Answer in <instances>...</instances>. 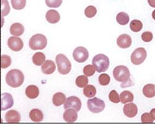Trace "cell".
<instances>
[{"label": "cell", "mask_w": 155, "mask_h": 124, "mask_svg": "<svg viewBox=\"0 0 155 124\" xmlns=\"http://www.w3.org/2000/svg\"><path fill=\"white\" fill-rule=\"evenodd\" d=\"M24 81V76L22 72L17 69H13L8 71L6 77V81L8 86L12 88H18Z\"/></svg>", "instance_id": "6da1fadb"}, {"label": "cell", "mask_w": 155, "mask_h": 124, "mask_svg": "<svg viewBox=\"0 0 155 124\" xmlns=\"http://www.w3.org/2000/svg\"><path fill=\"white\" fill-rule=\"evenodd\" d=\"M92 63L96 71L98 73H102L108 70L110 65V61L106 55L98 54L93 58Z\"/></svg>", "instance_id": "7a4b0ae2"}, {"label": "cell", "mask_w": 155, "mask_h": 124, "mask_svg": "<svg viewBox=\"0 0 155 124\" xmlns=\"http://www.w3.org/2000/svg\"><path fill=\"white\" fill-rule=\"evenodd\" d=\"M114 79L119 82L127 83L130 77V73L128 68L124 65L116 67L113 71Z\"/></svg>", "instance_id": "3957f363"}, {"label": "cell", "mask_w": 155, "mask_h": 124, "mask_svg": "<svg viewBox=\"0 0 155 124\" xmlns=\"http://www.w3.org/2000/svg\"><path fill=\"white\" fill-rule=\"evenodd\" d=\"M56 63L58 72L63 75L68 74L71 70V64L68 58L63 54H58L56 57Z\"/></svg>", "instance_id": "277c9868"}, {"label": "cell", "mask_w": 155, "mask_h": 124, "mask_svg": "<svg viewBox=\"0 0 155 124\" xmlns=\"http://www.w3.org/2000/svg\"><path fill=\"white\" fill-rule=\"evenodd\" d=\"M29 47L33 51L43 50L47 45V39L46 37L42 34H37L34 35L29 41Z\"/></svg>", "instance_id": "5b68a950"}, {"label": "cell", "mask_w": 155, "mask_h": 124, "mask_svg": "<svg viewBox=\"0 0 155 124\" xmlns=\"http://www.w3.org/2000/svg\"><path fill=\"white\" fill-rule=\"evenodd\" d=\"M87 108L94 114H98L105 109V103L101 99L97 97L90 99L87 103Z\"/></svg>", "instance_id": "8992f818"}, {"label": "cell", "mask_w": 155, "mask_h": 124, "mask_svg": "<svg viewBox=\"0 0 155 124\" xmlns=\"http://www.w3.org/2000/svg\"><path fill=\"white\" fill-rule=\"evenodd\" d=\"M147 57L146 50L143 47L135 49L131 55V61L135 65H139L143 63Z\"/></svg>", "instance_id": "52a82bcc"}, {"label": "cell", "mask_w": 155, "mask_h": 124, "mask_svg": "<svg viewBox=\"0 0 155 124\" xmlns=\"http://www.w3.org/2000/svg\"><path fill=\"white\" fill-rule=\"evenodd\" d=\"M73 56L74 60L77 62L84 63L89 57V52L86 48L83 47H78L74 49Z\"/></svg>", "instance_id": "ba28073f"}, {"label": "cell", "mask_w": 155, "mask_h": 124, "mask_svg": "<svg viewBox=\"0 0 155 124\" xmlns=\"http://www.w3.org/2000/svg\"><path fill=\"white\" fill-rule=\"evenodd\" d=\"M64 108L65 109L71 108L79 112L81 108V102L80 99L76 96H71L67 99L64 104Z\"/></svg>", "instance_id": "9c48e42d"}, {"label": "cell", "mask_w": 155, "mask_h": 124, "mask_svg": "<svg viewBox=\"0 0 155 124\" xmlns=\"http://www.w3.org/2000/svg\"><path fill=\"white\" fill-rule=\"evenodd\" d=\"M8 45L11 51L14 52H19L22 49L24 43L21 39L18 37H11L8 41Z\"/></svg>", "instance_id": "30bf717a"}, {"label": "cell", "mask_w": 155, "mask_h": 124, "mask_svg": "<svg viewBox=\"0 0 155 124\" xmlns=\"http://www.w3.org/2000/svg\"><path fill=\"white\" fill-rule=\"evenodd\" d=\"M14 100L12 96L9 93H3L1 99V109L5 110L13 106Z\"/></svg>", "instance_id": "8fae6325"}, {"label": "cell", "mask_w": 155, "mask_h": 124, "mask_svg": "<svg viewBox=\"0 0 155 124\" xmlns=\"http://www.w3.org/2000/svg\"><path fill=\"white\" fill-rule=\"evenodd\" d=\"M132 38L128 34H122L117 39V44L121 48H128L132 45Z\"/></svg>", "instance_id": "7c38bea8"}, {"label": "cell", "mask_w": 155, "mask_h": 124, "mask_svg": "<svg viewBox=\"0 0 155 124\" xmlns=\"http://www.w3.org/2000/svg\"><path fill=\"white\" fill-rule=\"evenodd\" d=\"M123 110L124 114L129 118H133L138 114V107L136 104L132 103L125 104Z\"/></svg>", "instance_id": "4fadbf2b"}, {"label": "cell", "mask_w": 155, "mask_h": 124, "mask_svg": "<svg viewBox=\"0 0 155 124\" xmlns=\"http://www.w3.org/2000/svg\"><path fill=\"white\" fill-rule=\"evenodd\" d=\"M5 120L8 123H18L21 121V116L18 111L10 110L5 115Z\"/></svg>", "instance_id": "5bb4252c"}, {"label": "cell", "mask_w": 155, "mask_h": 124, "mask_svg": "<svg viewBox=\"0 0 155 124\" xmlns=\"http://www.w3.org/2000/svg\"><path fill=\"white\" fill-rule=\"evenodd\" d=\"M63 117L67 122H74L78 119L77 111L74 109H67L64 112Z\"/></svg>", "instance_id": "9a60e30c"}, {"label": "cell", "mask_w": 155, "mask_h": 124, "mask_svg": "<svg viewBox=\"0 0 155 124\" xmlns=\"http://www.w3.org/2000/svg\"><path fill=\"white\" fill-rule=\"evenodd\" d=\"M47 21L50 24H56L59 22L60 16L59 12L54 9H50L47 11L45 15Z\"/></svg>", "instance_id": "2e32d148"}, {"label": "cell", "mask_w": 155, "mask_h": 124, "mask_svg": "<svg viewBox=\"0 0 155 124\" xmlns=\"http://www.w3.org/2000/svg\"><path fill=\"white\" fill-rule=\"evenodd\" d=\"M42 71L45 74H51L56 70V65L54 61L51 60H46L42 66Z\"/></svg>", "instance_id": "e0dca14e"}, {"label": "cell", "mask_w": 155, "mask_h": 124, "mask_svg": "<svg viewBox=\"0 0 155 124\" xmlns=\"http://www.w3.org/2000/svg\"><path fill=\"white\" fill-rule=\"evenodd\" d=\"M25 95L31 99H34L39 95V90L35 85H29L25 89Z\"/></svg>", "instance_id": "ac0fdd59"}, {"label": "cell", "mask_w": 155, "mask_h": 124, "mask_svg": "<svg viewBox=\"0 0 155 124\" xmlns=\"http://www.w3.org/2000/svg\"><path fill=\"white\" fill-rule=\"evenodd\" d=\"M24 32V28L23 25L19 22L14 23L10 28V33L11 35L18 37L21 36Z\"/></svg>", "instance_id": "d6986e66"}, {"label": "cell", "mask_w": 155, "mask_h": 124, "mask_svg": "<svg viewBox=\"0 0 155 124\" xmlns=\"http://www.w3.org/2000/svg\"><path fill=\"white\" fill-rule=\"evenodd\" d=\"M67 100L66 96L63 93L58 92L55 93L52 98V102L55 106L59 107L64 104Z\"/></svg>", "instance_id": "ffe728a7"}, {"label": "cell", "mask_w": 155, "mask_h": 124, "mask_svg": "<svg viewBox=\"0 0 155 124\" xmlns=\"http://www.w3.org/2000/svg\"><path fill=\"white\" fill-rule=\"evenodd\" d=\"M29 117L33 122H39L43 120L44 115L42 112L37 109H34L29 113Z\"/></svg>", "instance_id": "44dd1931"}, {"label": "cell", "mask_w": 155, "mask_h": 124, "mask_svg": "<svg viewBox=\"0 0 155 124\" xmlns=\"http://www.w3.org/2000/svg\"><path fill=\"white\" fill-rule=\"evenodd\" d=\"M143 95L148 98H153L155 96V86L153 84H148L143 88Z\"/></svg>", "instance_id": "7402d4cb"}, {"label": "cell", "mask_w": 155, "mask_h": 124, "mask_svg": "<svg viewBox=\"0 0 155 124\" xmlns=\"http://www.w3.org/2000/svg\"><path fill=\"white\" fill-rule=\"evenodd\" d=\"M120 99L122 104H126L127 103H132L134 99V96L130 91H124L120 94Z\"/></svg>", "instance_id": "603a6c76"}, {"label": "cell", "mask_w": 155, "mask_h": 124, "mask_svg": "<svg viewBox=\"0 0 155 124\" xmlns=\"http://www.w3.org/2000/svg\"><path fill=\"white\" fill-rule=\"evenodd\" d=\"M45 56L42 52H37L32 57V61L34 65L41 66L45 63Z\"/></svg>", "instance_id": "cb8c5ba5"}, {"label": "cell", "mask_w": 155, "mask_h": 124, "mask_svg": "<svg viewBox=\"0 0 155 124\" xmlns=\"http://www.w3.org/2000/svg\"><path fill=\"white\" fill-rule=\"evenodd\" d=\"M116 20L119 24L122 25V26H125L129 22L130 18H129V16L126 12H120L116 16Z\"/></svg>", "instance_id": "d4e9b609"}, {"label": "cell", "mask_w": 155, "mask_h": 124, "mask_svg": "<svg viewBox=\"0 0 155 124\" xmlns=\"http://www.w3.org/2000/svg\"><path fill=\"white\" fill-rule=\"evenodd\" d=\"M83 94L88 98H92L96 94V89L93 85H87L84 88Z\"/></svg>", "instance_id": "484cf974"}, {"label": "cell", "mask_w": 155, "mask_h": 124, "mask_svg": "<svg viewBox=\"0 0 155 124\" xmlns=\"http://www.w3.org/2000/svg\"><path fill=\"white\" fill-rule=\"evenodd\" d=\"M130 28L132 31L134 32H138L143 28V23L139 20L134 19L130 22Z\"/></svg>", "instance_id": "4316f807"}, {"label": "cell", "mask_w": 155, "mask_h": 124, "mask_svg": "<svg viewBox=\"0 0 155 124\" xmlns=\"http://www.w3.org/2000/svg\"><path fill=\"white\" fill-rule=\"evenodd\" d=\"M75 82H76V84L78 87L82 88H84L85 86H86L88 84L89 80L86 76L81 75V76H79L77 77Z\"/></svg>", "instance_id": "83f0119b"}, {"label": "cell", "mask_w": 155, "mask_h": 124, "mask_svg": "<svg viewBox=\"0 0 155 124\" xmlns=\"http://www.w3.org/2000/svg\"><path fill=\"white\" fill-rule=\"evenodd\" d=\"M12 8L16 10H21L24 8L26 5V0H11Z\"/></svg>", "instance_id": "f1b7e54d"}, {"label": "cell", "mask_w": 155, "mask_h": 124, "mask_svg": "<svg viewBox=\"0 0 155 124\" xmlns=\"http://www.w3.org/2000/svg\"><path fill=\"white\" fill-rule=\"evenodd\" d=\"M11 64V58L9 56L3 55L1 57V67L3 69L8 68Z\"/></svg>", "instance_id": "f546056e"}, {"label": "cell", "mask_w": 155, "mask_h": 124, "mask_svg": "<svg viewBox=\"0 0 155 124\" xmlns=\"http://www.w3.org/2000/svg\"><path fill=\"white\" fill-rule=\"evenodd\" d=\"M97 13V9L93 6H89L84 10V14L88 18H91L96 16Z\"/></svg>", "instance_id": "4dcf8cb0"}, {"label": "cell", "mask_w": 155, "mask_h": 124, "mask_svg": "<svg viewBox=\"0 0 155 124\" xmlns=\"http://www.w3.org/2000/svg\"><path fill=\"white\" fill-rule=\"evenodd\" d=\"M96 70L94 65H87L85 66L83 68V73L86 77H92L93 76Z\"/></svg>", "instance_id": "1f68e13d"}, {"label": "cell", "mask_w": 155, "mask_h": 124, "mask_svg": "<svg viewBox=\"0 0 155 124\" xmlns=\"http://www.w3.org/2000/svg\"><path fill=\"white\" fill-rule=\"evenodd\" d=\"M110 82V78L109 74L103 73L99 77V83L102 86H107Z\"/></svg>", "instance_id": "d6a6232c"}, {"label": "cell", "mask_w": 155, "mask_h": 124, "mask_svg": "<svg viewBox=\"0 0 155 124\" xmlns=\"http://www.w3.org/2000/svg\"><path fill=\"white\" fill-rule=\"evenodd\" d=\"M109 99L110 101H111L114 104H117L120 101V96L118 93L115 90H112L110 92L109 95Z\"/></svg>", "instance_id": "836d02e7"}, {"label": "cell", "mask_w": 155, "mask_h": 124, "mask_svg": "<svg viewBox=\"0 0 155 124\" xmlns=\"http://www.w3.org/2000/svg\"><path fill=\"white\" fill-rule=\"evenodd\" d=\"M10 12V7L7 0H2V15L3 17L7 16Z\"/></svg>", "instance_id": "e575fe53"}, {"label": "cell", "mask_w": 155, "mask_h": 124, "mask_svg": "<svg viewBox=\"0 0 155 124\" xmlns=\"http://www.w3.org/2000/svg\"><path fill=\"white\" fill-rule=\"evenodd\" d=\"M46 5L49 8H58L62 3V0H45Z\"/></svg>", "instance_id": "d590c367"}, {"label": "cell", "mask_w": 155, "mask_h": 124, "mask_svg": "<svg viewBox=\"0 0 155 124\" xmlns=\"http://www.w3.org/2000/svg\"><path fill=\"white\" fill-rule=\"evenodd\" d=\"M154 119L150 113H145L142 114L141 117V121L142 123H153Z\"/></svg>", "instance_id": "8d00e7d4"}, {"label": "cell", "mask_w": 155, "mask_h": 124, "mask_svg": "<svg viewBox=\"0 0 155 124\" xmlns=\"http://www.w3.org/2000/svg\"><path fill=\"white\" fill-rule=\"evenodd\" d=\"M153 35L151 32H145L141 34V39L145 42H150L153 40Z\"/></svg>", "instance_id": "74e56055"}, {"label": "cell", "mask_w": 155, "mask_h": 124, "mask_svg": "<svg viewBox=\"0 0 155 124\" xmlns=\"http://www.w3.org/2000/svg\"><path fill=\"white\" fill-rule=\"evenodd\" d=\"M149 5L152 8H155V0H148Z\"/></svg>", "instance_id": "f35d334b"}, {"label": "cell", "mask_w": 155, "mask_h": 124, "mask_svg": "<svg viewBox=\"0 0 155 124\" xmlns=\"http://www.w3.org/2000/svg\"><path fill=\"white\" fill-rule=\"evenodd\" d=\"M150 114L151 115L153 119L155 120V109H151V110L150 111Z\"/></svg>", "instance_id": "ab89813d"}, {"label": "cell", "mask_w": 155, "mask_h": 124, "mask_svg": "<svg viewBox=\"0 0 155 124\" xmlns=\"http://www.w3.org/2000/svg\"><path fill=\"white\" fill-rule=\"evenodd\" d=\"M152 18L154 20H155V10H154L152 12Z\"/></svg>", "instance_id": "60d3db41"}]
</instances>
